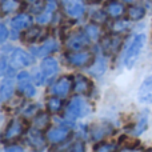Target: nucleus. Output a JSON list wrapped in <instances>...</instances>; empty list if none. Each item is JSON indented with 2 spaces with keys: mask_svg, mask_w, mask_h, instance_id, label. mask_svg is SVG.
Listing matches in <instances>:
<instances>
[{
  "mask_svg": "<svg viewBox=\"0 0 152 152\" xmlns=\"http://www.w3.org/2000/svg\"><path fill=\"white\" fill-rule=\"evenodd\" d=\"M126 15H127V19H129V20H134V21L142 20L145 16V8L143 5H131L127 10Z\"/></svg>",
  "mask_w": 152,
  "mask_h": 152,
  "instance_id": "bb28decb",
  "label": "nucleus"
},
{
  "mask_svg": "<svg viewBox=\"0 0 152 152\" xmlns=\"http://www.w3.org/2000/svg\"><path fill=\"white\" fill-rule=\"evenodd\" d=\"M55 51H58V43L55 39H45L40 47L31 48V52H34L36 56H47Z\"/></svg>",
  "mask_w": 152,
  "mask_h": 152,
  "instance_id": "f3484780",
  "label": "nucleus"
},
{
  "mask_svg": "<svg viewBox=\"0 0 152 152\" xmlns=\"http://www.w3.org/2000/svg\"><path fill=\"white\" fill-rule=\"evenodd\" d=\"M66 61L72 67H84L88 66L94 61V53L91 51L81 50V51H75V52H68L64 55Z\"/></svg>",
  "mask_w": 152,
  "mask_h": 152,
  "instance_id": "39448f33",
  "label": "nucleus"
},
{
  "mask_svg": "<svg viewBox=\"0 0 152 152\" xmlns=\"http://www.w3.org/2000/svg\"><path fill=\"white\" fill-rule=\"evenodd\" d=\"M63 100H61V97L59 96H55L53 95L52 97H50V99L47 100V111L50 113H53V115H56V113H60L61 111H63Z\"/></svg>",
  "mask_w": 152,
  "mask_h": 152,
  "instance_id": "a878e982",
  "label": "nucleus"
},
{
  "mask_svg": "<svg viewBox=\"0 0 152 152\" xmlns=\"http://www.w3.org/2000/svg\"><path fill=\"white\" fill-rule=\"evenodd\" d=\"M150 1H152V0H150Z\"/></svg>",
  "mask_w": 152,
  "mask_h": 152,
  "instance_id": "ea45409f",
  "label": "nucleus"
},
{
  "mask_svg": "<svg viewBox=\"0 0 152 152\" xmlns=\"http://www.w3.org/2000/svg\"><path fill=\"white\" fill-rule=\"evenodd\" d=\"M110 18L108 13L105 12V10H96L91 13V20L92 23H96V24H104L107 21V19Z\"/></svg>",
  "mask_w": 152,
  "mask_h": 152,
  "instance_id": "c756f323",
  "label": "nucleus"
},
{
  "mask_svg": "<svg viewBox=\"0 0 152 152\" xmlns=\"http://www.w3.org/2000/svg\"><path fill=\"white\" fill-rule=\"evenodd\" d=\"M56 7H58V4H56L55 0H48L45 3V7L43 8V11L37 16V23H40V24L50 23L56 12Z\"/></svg>",
  "mask_w": 152,
  "mask_h": 152,
  "instance_id": "a211bd4d",
  "label": "nucleus"
},
{
  "mask_svg": "<svg viewBox=\"0 0 152 152\" xmlns=\"http://www.w3.org/2000/svg\"><path fill=\"white\" fill-rule=\"evenodd\" d=\"M121 43H123V40L119 36V34L108 35L104 39H102V50L105 55H113L120 50Z\"/></svg>",
  "mask_w": 152,
  "mask_h": 152,
  "instance_id": "f8f14e48",
  "label": "nucleus"
},
{
  "mask_svg": "<svg viewBox=\"0 0 152 152\" xmlns=\"http://www.w3.org/2000/svg\"><path fill=\"white\" fill-rule=\"evenodd\" d=\"M69 151H84V145H83V143H80V142H76L72 144V147L69 148Z\"/></svg>",
  "mask_w": 152,
  "mask_h": 152,
  "instance_id": "f704fd0d",
  "label": "nucleus"
},
{
  "mask_svg": "<svg viewBox=\"0 0 152 152\" xmlns=\"http://www.w3.org/2000/svg\"><path fill=\"white\" fill-rule=\"evenodd\" d=\"M27 143L36 151H42L47 147V140L43 136L42 129H37L35 127L27 132Z\"/></svg>",
  "mask_w": 152,
  "mask_h": 152,
  "instance_id": "ddd939ff",
  "label": "nucleus"
},
{
  "mask_svg": "<svg viewBox=\"0 0 152 152\" xmlns=\"http://www.w3.org/2000/svg\"><path fill=\"white\" fill-rule=\"evenodd\" d=\"M137 100L143 104H152V75L144 79L137 92Z\"/></svg>",
  "mask_w": 152,
  "mask_h": 152,
  "instance_id": "dca6fc26",
  "label": "nucleus"
},
{
  "mask_svg": "<svg viewBox=\"0 0 152 152\" xmlns=\"http://www.w3.org/2000/svg\"><path fill=\"white\" fill-rule=\"evenodd\" d=\"M94 150L99 151V152H110V151L116 150V144L115 143H110V142H99L94 147Z\"/></svg>",
  "mask_w": 152,
  "mask_h": 152,
  "instance_id": "2f4dec72",
  "label": "nucleus"
},
{
  "mask_svg": "<svg viewBox=\"0 0 152 152\" xmlns=\"http://www.w3.org/2000/svg\"><path fill=\"white\" fill-rule=\"evenodd\" d=\"M89 43H91V37L86 34L84 29H79V31L69 34L66 37L64 47H66V50L68 52H75V51L86 50L89 45Z\"/></svg>",
  "mask_w": 152,
  "mask_h": 152,
  "instance_id": "f257e3e1",
  "label": "nucleus"
},
{
  "mask_svg": "<svg viewBox=\"0 0 152 152\" xmlns=\"http://www.w3.org/2000/svg\"><path fill=\"white\" fill-rule=\"evenodd\" d=\"M10 64L12 66V68H24V67H29L34 64V58L24 50L16 48L11 55Z\"/></svg>",
  "mask_w": 152,
  "mask_h": 152,
  "instance_id": "0eeeda50",
  "label": "nucleus"
},
{
  "mask_svg": "<svg viewBox=\"0 0 152 152\" xmlns=\"http://www.w3.org/2000/svg\"><path fill=\"white\" fill-rule=\"evenodd\" d=\"M40 68H42L43 74L45 75V77H47V79H52L53 76L58 74V71H59V63H58V60H56V59L47 56V58L43 59L42 64H40Z\"/></svg>",
  "mask_w": 152,
  "mask_h": 152,
  "instance_id": "6ab92c4d",
  "label": "nucleus"
},
{
  "mask_svg": "<svg viewBox=\"0 0 152 152\" xmlns=\"http://www.w3.org/2000/svg\"><path fill=\"white\" fill-rule=\"evenodd\" d=\"M5 151H23V147H16L15 144H11V147H5Z\"/></svg>",
  "mask_w": 152,
  "mask_h": 152,
  "instance_id": "c9c22d12",
  "label": "nucleus"
},
{
  "mask_svg": "<svg viewBox=\"0 0 152 152\" xmlns=\"http://www.w3.org/2000/svg\"><path fill=\"white\" fill-rule=\"evenodd\" d=\"M26 1H28V3H32V4H35V3L40 1V0H26Z\"/></svg>",
  "mask_w": 152,
  "mask_h": 152,
  "instance_id": "58836bf2",
  "label": "nucleus"
},
{
  "mask_svg": "<svg viewBox=\"0 0 152 152\" xmlns=\"http://www.w3.org/2000/svg\"><path fill=\"white\" fill-rule=\"evenodd\" d=\"M147 128H148V116H147V112L144 111V112L140 115L137 123L132 127L131 134L134 135V136H139V135H142Z\"/></svg>",
  "mask_w": 152,
  "mask_h": 152,
  "instance_id": "393cba45",
  "label": "nucleus"
},
{
  "mask_svg": "<svg viewBox=\"0 0 152 152\" xmlns=\"http://www.w3.org/2000/svg\"><path fill=\"white\" fill-rule=\"evenodd\" d=\"M89 107L81 97H74L66 107V119L68 120H76L84 115H88Z\"/></svg>",
  "mask_w": 152,
  "mask_h": 152,
  "instance_id": "20e7f679",
  "label": "nucleus"
},
{
  "mask_svg": "<svg viewBox=\"0 0 152 152\" xmlns=\"http://www.w3.org/2000/svg\"><path fill=\"white\" fill-rule=\"evenodd\" d=\"M18 91L26 97L35 96L36 89H35L34 84H32L31 76H29L28 72L21 71L20 74L18 75Z\"/></svg>",
  "mask_w": 152,
  "mask_h": 152,
  "instance_id": "1a4fd4ad",
  "label": "nucleus"
},
{
  "mask_svg": "<svg viewBox=\"0 0 152 152\" xmlns=\"http://www.w3.org/2000/svg\"><path fill=\"white\" fill-rule=\"evenodd\" d=\"M107 69V60H105L103 56H99V58L94 59L91 67H89V72L95 76H100L103 75Z\"/></svg>",
  "mask_w": 152,
  "mask_h": 152,
  "instance_id": "b1692460",
  "label": "nucleus"
},
{
  "mask_svg": "<svg viewBox=\"0 0 152 152\" xmlns=\"http://www.w3.org/2000/svg\"><path fill=\"white\" fill-rule=\"evenodd\" d=\"M72 79H74V92H76L79 95L91 94L92 88H94V84H92V81L87 76L77 74V75L72 76Z\"/></svg>",
  "mask_w": 152,
  "mask_h": 152,
  "instance_id": "4468645a",
  "label": "nucleus"
},
{
  "mask_svg": "<svg viewBox=\"0 0 152 152\" xmlns=\"http://www.w3.org/2000/svg\"><path fill=\"white\" fill-rule=\"evenodd\" d=\"M63 8L67 16L79 19L86 13V5L81 0H63Z\"/></svg>",
  "mask_w": 152,
  "mask_h": 152,
  "instance_id": "9b49d317",
  "label": "nucleus"
},
{
  "mask_svg": "<svg viewBox=\"0 0 152 152\" xmlns=\"http://www.w3.org/2000/svg\"><path fill=\"white\" fill-rule=\"evenodd\" d=\"M71 137V129L67 126L53 127L47 132V140L51 144H61Z\"/></svg>",
  "mask_w": 152,
  "mask_h": 152,
  "instance_id": "6e6552de",
  "label": "nucleus"
},
{
  "mask_svg": "<svg viewBox=\"0 0 152 152\" xmlns=\"http://www.w3.org/2000/svg\"><path fill=\"white\" fill-rule=\"evenodd\" d=\"M145 39H147V36H145L144 34L136 35V36L134 37L131 45H129L128 50H127L126 58H124V64H126V67L128 69H131L132 67L135 66L136 59L139 58L140 52H142L143 47H144V44H145Z\"/></svg>",
  "mask_w": 152,
  "mask_h": 152,
  "instance_id": "f03ea898",
  "label": "nucleus"
},
{
  "mask_svg": "<svg viewBox=\"0 0 152 152\" xmlns=\"http://www.w3.org/2000/svg\"><path fill=\"white\" fill-rule=\"evenodd\" d=\"M113 127L112 124L110 123H97L94 124V126L89 128V135H91V139L94 140L95 143L102 142L104 137L111 136L113 134Z\"/></svg>",
  "mask_w": 152,
  "mask_h": 152,
  "instance_id": "9d476101",
  "label": "nucleus"
},
{
  "mask_svg": "<svg viewBox=\"0 0 152 152\" xmlns=\"http://www.w3.org/2000/svg\"><path fill=\"white\" fill-rule=\"evenodd\" d=\"M37 110H39V105L29 103V104L26 105V108L23 110V116L24 118H32V116H35L37 113Z\"/></svg>",
  "mask_w": 152,
  "mask_h": 152,
  "instance_id": "473e14b6",
  "label": "nucleus"
},
{
  "mask_svg": "<svg viewBox=\"0 0 152 152\" xmlns=\"http://www.w3.org/2000/svg\"><path fill=\"white\" fill-rule=\"evenodd\" d=\"M13 83L11 80H4L1 83V87H0V99L1 102H7L11 97L13 96Z\"/></svg>",
  "mask_w": 152,
  "mask_h": 152,
  "instance_id": "cd10ccee",
  "label": "nucleus"
},
{
  "mask_svg": "<svg viewBox=\"0 0 152 152\" xmlns=\"http://www.w3.org/2000/svg\"><path fill=\"white\" fill-rule=\"evenodd\" d=\"M5 67H7V60L3 58L1 59V74H4L5 72Z\"/></svg>",
  "mask_w": 152,
  "mask_h": 152,
  "instance_id": "e433bc0d",
  "label": "nucleus"
},
{
  "mask_svg": "<svg viewBox=\"0 0 152 152\" xmlns=\"http://www.w3.org/2000/svg\"><path fill=\"white\" fill-rule=\"evenodd\" d=\"M71 89H74V79L69 76H63L60 77L51 88V92L55 96H59L61 99H66L69 95Z\"/></svg>",
  "mask_w": 152,
  "mask_h": 152,
  "instance_id": "423d86ee",
  "label": "nucleus"
},
{
  "mask_svg": "<svg viewBox=\"0 0 152 152\" xmlns=\"http://www.w3.org/2000/svg\"><path fill=\"white\" fill-rule=\"evenodd\" d=\"M121 1L126 3V4H134V3L136 1V0H121Z\"/></svg>",
  "mask_w": 152,
  "mask_h": 152,
  "instance_id": "4c0bfd02",
  "label": "nucleus"
},
{
  "mask_svg": "<svg viewBox=\"0 0 152 152\" xmlns=\"http://www.w3.org/2000/svg\"><path fill=\"white\" fill-rule=\"evenodd\" d=\"M27 131V123L24 119H12L10 124L7 126L5 131L3 132V143L7 142H13V140L19 139L23 136V134Z\"/></svg>",
  "mask_w": 152,
  "mask_h": 152,
  "instance_id": "7ed1b4c3",
  "label": "nucleus"
},
{
  "mask_svg": "<svg viewBox=\"0 0 152 152\" xmlns=\"http://www.w3.org/2000/svg\"><path fill=\"white\" fill-rule=\"evenodd\" d=\"M128 28V21L121 20V19H116V21L112 24V32L113 34H121V32L127 31Z\"/></svg>",
  "mask_w": 152,
  "mask_h": 152,
  "instance_id": "7c9ffc66",
  "label": "nucleus"
},
{
  "mask_svg": "<svg viewBox=\"0 0 152 152\" xmlns=\"http://www.w3.org/2000/svg\"><path fill=\"white\" fill-rule=\"evenodd\" d=\"M34 127L37 129H42V131H44V129H47L48 127H50L51 124V116L48 112H37L36 115L34 116Z\"/></svg>",
  "mask_w": 152,
  "mask_h": 152,
  "instance_id": "4be33fe9",
  "label": "nucleus"
},
{
  "mask_svg": "<svg viewBox=\"0 0 152 152\" xmlns=\"http://www.w3.org/2000/svg\"><path fill=\"white\" fill-rule=\"evenodd\" d=\"M8 35H10V32H8L5 24H0V42L4 43L8 39Z\"/></svg>",
  "mask_w": 152,
  "mask_h": 152,
  "instance_id": "72a5a7b5",
  "label": "nucleus"
},
{
  "mask_svg": "<svg viewBox=\"0 0 152 152\" xmlns=\"http://www.w3.org/2000/svg\"><path fill=\"white\" fill-rule=\"evenodd\" d=\"M34 24V18L32 15L29 13H26V12H21L19 15H16L15 18H12L11 20V27H12L13 31H26L28 29L29 27H32Z\"/></svg>",
  "mask_w": 152,
  "mask_h": 152,
  "instance_id": "2eb2a0df",
  "label": "nucleus"
},
{
  "mask_svg": "<svg viewBox=\"0 0 152 152\" xmlns=\"http://www.w3.org/2000/svg\"><path fill=\"white\" fill-rule=\"evenodd\" d=\"M23 5V0H3L1 1V13L3 16L19 11Z\"/></svg>",
  "mask_w": 152,
  "mask_h": 152,
  "instance_id": "5701e85b",
  "label": "nucleus"
},
{
  "mask_svg": "<svg viewBox=\"0 0 152 152\" xmlns=\"http://www.w3.org/2000/svg\"><path fill=\"white\" fill-rule=\"evenodd\" d=\"M84 31H86V34L91 37V40H99L100 35H102V31H100L99 24H96V23L88 24L87 27H84Z\"/></svg>",
  "mask_w": 152,
  "mask_h": 152,
  "instance_id": "c85d7f7f",
  "label": "nucleus"
},
{
  "mask_svg": "<svg viewBox=\"0 0 152 152\" xmlns=\"http://www.w3.org/2000/svg\"><path fill=\"white\" fill-rule=\"evenodd\" d=\"M104 10H105V12L108 13V16L115 19V20L116 19H120L124 13H127L124 4L120 1H118V0H111V1H108Z\"/></svg>",
  "mask_w": 152,
  "mask_h": 152,
  "instance_id": "aec40b11",
  "label": "nucleus"
},
{
  "mask_svg": "<svg viewBox=\"0 0 152 152\" xmlns=\"http://www.w3.org/2000/svg\"><path fill=\"white\" fill-rule=\"evenodd\" d=\"M45 37V31L42 27H29L23 34V40L27 43H36Z\"/></svg>",
  "mask_w": 152,
  "mask_h": 152,
  "instance_id": "412c9836",
  "label": "nucleus"
}]
</instances>
